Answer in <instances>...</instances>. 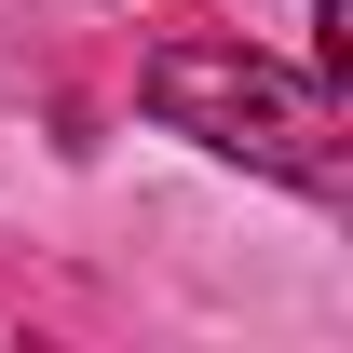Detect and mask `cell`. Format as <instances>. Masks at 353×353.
<instances>
[{"label":"cell","instance_id":"6da1fadb","mask_svg":"<svg viewBox=\"0 0 353 353\" xmlns=\"http://www.w3.org/2000/svg\"><path fill=\"white\" fill-rule=\"evenodd\" d=\"M136 95H150L163 136H204V150H231L259 176H326V95L245 41H163Z\"/></svg>","mask_w":353,"mask_h":353}]
</instances>
